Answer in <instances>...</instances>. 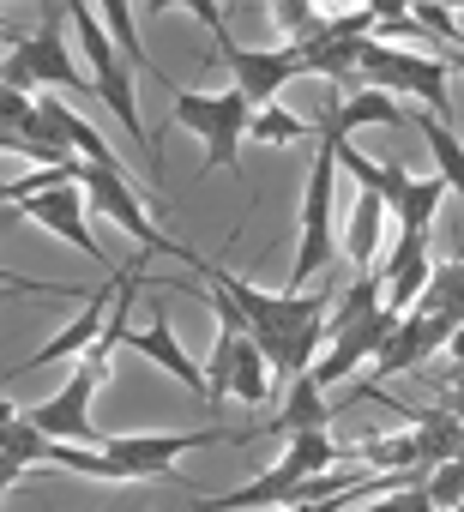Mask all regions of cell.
<instances>
[{
    "label": "cell",
    "instance_id": "obj_1",
    "mask_svg": "<svg viewBox=\"0 0 464 512\" xmlns=\"http://www.w3.org/2000/svg\"><path fill=\"white\" fill-rule=\"evenodd\" d=\"M254 434H236V428H181V434H121V440H103V446H67L55 440L49 464H67L79 476H97V482H145V476H169L175 482V452H193V446H242Z\"/></svg>",
    "mask_w": 464,
    "mask_h": 512
},
{
    "label": "cell",
    "instance_id": "obj_2",
    "mask_svg": "<svg viewBox=\"0 0 464 512\" xmlns=\"http://www.w3.org/2000/svg\"><path fill=\"white\" fill-rule=\"evenodd\" d=\"M67 19L79 31V49H85V67H91V91L97 103L127 127V139L139 145V157H151V133H145V115H139V91H133V61L121 55V43L109 37L103 13H97V0H67Z\"/></svg>",
    "mask_w": 464,
    "mask_h": 512
},
{
    "label": "cell",
    "instance_id": "obj_3",
    "mask_svg": "<svg viewBox=\"0 0 464 512\" xmlns=\"http://www.w3.org/2000/svg\"><path fill=\"white\" fill-rule=\"evenodd\" d=\"M332 464H338V446H332V434H326V428H302V434H290V446H284V458H278V464H266L254 482L229 488V494H217V500H199L193 512H236V506H296L302 482H308V476H320V470H332Z\"/></svg>",
    "mask_w": 464,
    "mask_h": 512
},
{
    "label": "cell",
    "instance_id": "obj_4",
    "mask_svg": "<svg viewBox=\"0 0 464 512\" xmlns=\"http://www.w3.org/2000/svg\"><path fill=\"white\" fill-rule=\"evenodd\" d=\"M205 284H217V290H229L236 296V308L248 314V332H254V344H266V338H284V332H302V326H320L326 320V302L332 296H302V290H284V296H272V290H254L248 278H236L229 266H217V260H187Z\"/></svg>",
    "mask_w": 464,
    "mask_h": 512
},
{
    "label": "cell",
    "instance_id": "obj_5",
    "mask_svg": "<svg viewBox=\"0 0 464 512\" xmlns=\"http://www.w3.org/2000/svg\"><path fill=\"white\" fill-rule=\"evenodd\" d=\"M175 121L205 145V163L211 169H229L236 175L242 163V139H248V121H254V103L229 85V91H181L175 85Z\"/></svg>",
    "mask_w": 464,
    "mask_h": 512
},
{
    "label": "cell",
    "instance_id": "obj_6",
    "mask_svg": "<svg viewBox=\"0 0 464 512\" xmlns=\"http://www.w3.org/2000/svg\"><path fill=\"white\" fill-rule=\"evenodd\" d=\"M109 362H115V344H109V338H97V344L79 356V368L67 374V386H61L55 398L31 404L25 416H31L49 440H67V446H97V428H91V398L109 386Z\"/></svg>",
    "mask_w": 464,
    "mask_h": 512
},
{
    "label": "cell",
    "instance_id": "obj_7",
    "mask_svg": "<svg viewBox=\"0 0 464 512\" xmlns=\"http://www.w3.org/2000/svg\"><path fill=\"white\" fill-rule=\"evenodd\" d=\"M356 79L380 85V91L422 97L434 115H446V61L440 55H416V49H398L380 37H356Z\"/></svg>",
    "mask_w": 464,
    "mask_h": 512
},
{
    "label": "cell",
    "instance_id": "obj_8",
    "mask_svg": "<svg viewBox=\"0 0 464 512\" xmlns=\"http://www.w3.org/2000/svg\"><path fill=\"white\" fill-rule=\"evenodd\" d=\"M332 211H338V151L320 139L314 169H308V193H302V241H296V266H290V290H302L326 260H332Z\"/></svg>",
    "mask_w": 464,
    "mask_h": 512
},
{
    "label": "cell",
    "instance_id": "obj_9",
    "mask_svg": "<svg viewBox=\"0 0 464 512\" xmlns=\"http://www.w3.org/2000/svg\"><path fill=\"white\" fill-rule=\"evenodd\" d=\"M79 187H85L91 211H103L115 229H127V235L139 241V253H169V260H193V247L169 241V235L145 217V205H139V193H133V181H127V169H121V163H85Z\"/></svg>",
    "mask_w": 464,
    "mask_h": 512
},
{
    "label": "cell",
    "instance_id": "obj_10",
    "mask_svg": "<svg viewBox=\"0 0 464 512\" xmlns=\"http://www.w3.org/2000/svg\"><path fill=\"white\" fill-rule=\"evenodd\" d=\"M0 79H7L13 91H43V85H55V91H91V79L67 61V43H61V13H55V0H49V19H43V31L37 37H19L13 49H7V61H0Z\"/></svg>",
    "mask_w": 464,
    "mask_h": 512
},
{
    "label": "cell",
    "instance_id": "obj_11",
    "mask_svg": "<svg viewBox=\"0 0 464 512\" xmlns=\"http://www.w3.org/2000/svg\"><path fill=\"white\" fill-rule=\"evenodd\" d=\"M217 55H223V67H229V73H236V91H242L254 109L278 103V97H284V85H290V79H302V49H296V43H284V49L217 43Z\"/></svg>",
    "mask_w": 464,
    "mask_h": 512
},
{
    "label": "cell",
    "instance_id": "obj_12",
    "mask_svg": "<svg viewBox=\"0 0 464 512\" xmlns=\"http://www.w3.org/2000/svg\"><path fill=\"white\" fill-rule=\"evenodd\" d=\"M398 320H404V314H398V308H386V302H380V308H368V314H350V320L338 326L332 350L314 362V380H320V386L350 380V374H356V362H374V356H380V344L392 338V326H398Z\"/></svg>",
    "mask_w": 464,
    "mask_h": 512
},
{
    "label": "cell",
    "instance_id": "obj_13",
    "mask_svg": "<svg viewBox=\"0 0 464 512\" xmlns=\"http://www.w3.org/2000/svg\"><path fill=\"white\" fill-rule=\"evenodd\" d=\"M19 211L37 223V229H49V235H61L67 247H79L85 260H97V266H109L103 260V247H97V235L85 229V211H91V199H85V187H43V193H31V199H19Z\"/></svg>",
    "mask_w": 464,
    "mask_h": 512
},
{
    "label": "cell",
    "instance_id": "obj_14",
    "mask_svg": "<svg viewBox=\"0 0 464 512\" xmlns=\"http://www.w3.org/2000/svg\"><path fill=\"white\" fill-rule=\"evenodd\" d=\"M398 97L380 91V85H356L350 97H326V109L314 115V139H350L356 127H398Z\"/></svg>",
    "mask_w": 464,
    "mask_h": 512
},
{
    "label": "cell",
    "instance_id": "obj_15",
    "mask_svg": "<svg viewBox=\"0 0 464 512\" xmlns=\"http://www.w3.org/2000/svg\"><path fill=\"white\" fill-rule=\"evenodd\" d=\"M452 344V326L446 320H434V314H422V308H410L398 326H392V338L380 344V356H374V380H392V374H404V368H422L434 350H446Z\"/></svg>",
    "mask_w": 464,
    "mask_h": 512
},
{
    "label": "cell",
    "instance_id": "obj_16",
    "mask_svg": "<svg viewBox=\"0 0 464 512\" xmlns=\"http://www.w3.org/2000/svg\"><path fill=\"white\" fill-rule=\"evenodd\" d=\"M374 272H380V284H386V308L410 314V308L422 302L428 278H434V260H428V235H398V247L386 253V260H380Z\"/></svg>",
    "mask_w": 464,
    "mask_h": 512
},
{
    "label": "cell",
    "instance_id": "obj_17",
    "mask_svg": "<svg viewBox=\"0 0 464 512\" xmlns=\"http://www.w3.org/2000/svg\"><path fill=\"white\" fill-rule=\"evenodd\" d=\"M115 296H121V284L109 278V284H103V290H97V296H91V302L79 308V320H73V326H61V332H55V338H49V344H43L37 356H25V368H43V362H79V356H85V350H91V344L103 338V326H109V308H115Z\"/></svg>",
    "mask_w": 464,
    "mask_h": 512
},
{
    "label": "cell",
    "instance_id": "obj_18",
    "mask_svg": "<svg viewBox=\"0 0 464 512\" xmlns=\"http://www.w3.org/2000/svg\"><path fill=\"white\" fill-rule=\"evenodd\" d=\"M121 344H127V350H139V356H151L163 374H175L187 392H199V398H205V368H199V362L181 350V338H175V326H169L163 314H157V326H145V332L121 326Z\"/></svg>",
    "mask_w": 464,
    "mask_h": 512
},
{
    "label": "cell",
    "instance_id": "obj_19",
    "mask_svg": "<svg viewBox=\"0 0 464 512\" xmlns=\"http://www.w3.org/2000/svg\"><path fill=\"white\" fill-rule=\"evenodd\" d=\"M332 410H338V404H326V386H320L314 368H308L302 380H290V404L266 422V434H284V440H290V434H302V428H326Z\"/></svg>",
    "mask_w": 464,
    "mask_h": 512
},
{
    "label": "cell",
    "instance_id": "obj_20",
    "mask_svg": "<svg viewBox=\"0 0 464 512\" xmlns=\"http://www.w3.org/2000/svg\"><path fill=\"white\" fill-rule=\"evenodd\" d=\"M380 223H386V199L374 187H362L356 193V211H350V229H344V247H350L356 272H374L380 266Z\"/></svg>",
    "mask_w": 464,
    "mask_h": 512
},
{
    "label": "cell",
    "instance_id": "obj_21",
    "mask_svg": "<svg viewBox=\"0 0 464 512\" xmlns=\"http://www.w3.org/2000/svg\"><path fill=\"white\" fill-rule=\"evenodd\" d=\"M416 127H422V139H428V151H434V163H440L434 175H440V181L464 199V139H458V133H452L434 109H428V115H416Z\"/></svg>",
    "mask_w": 464,
    "mask_h": 512
},
{
    "label": "cell",
    "instance_id": "obj_22",
    "mask_svg": "<svg viewBox=\"0 0 464 512\" xmlns=\"http://www.w3.org/2000/svg\"><path fill=\"white\" fill-rule=\"evenodd\" d=\"M356 458H362L368 470H428L416 428H410V434H374V440H362Z\"/></svg>",
    "mask_w": 464,
    "mask_h": 512
},
{
    "label": "cell",
    "instance_id": "obj_23",
    "mask_svg": "<svg viewBox=\"0 0 464 512\" xmlns=\"http://www.w3.org/2000/svg\"><path fill=\"white\" fill-rule=\"evenodd\" d=\"M272 392V362L260 356V344L248 338L242 356H236V374H229V398H242V404H266Z\"/></svg>",
    "mask_w": 464,
    "mask_h": 512
},
{
    "label": "cell",
    "instance_id": "obj_24",
    "mask_svg": "<svg viewBox=\"0 0 464 512\" xmlns=\"http://www.w3.org/2000/svg\"><path fill=\"white\" fill-rule=\"evenodd\" d=\"M308 133H314V121L290 115L284 103H266V109H254V121H248V139H260V145H296V139H308Z\"/></svg>",
    "mask_w": 464,
    "mask_h": 512
},
{
    "label": "cell",
    "instance_id": "obj_25",
    "mask_svg": "<svg viewBox=\"0 0 464 512\" xmlns=\"http://www.w3.org/2000/svg\"><path fill=\"white\" fill-rule=\"evenodd\" d=\"M272 25H278L290 43H314V37H326V13L314 7V0H272Z\"/></svg>",
    "mask_w": 464,
    "mask_h": 512
},
{
    "label": "cell",
    "instance_id": "obj_26",
    "mask_svg": "<svg viewBox=\"0 0 464 512\" xmlns=\"http://www.w3.org/2000/svg\"><path fill=\"white\" fill-rule=\"evenodd\" d=\"M0 127H13V133H25V139L43 145V109H37V97L13 91L7 79H0Z\"/></svg>",
    "mask_w": 464,
    "mask_h": 512
},
{
    "label": "cell",
    "instance_id": "obj_27",
    "mask_svg": "<svg viewBox=\"0 0 464 512\" xmlns=\"http://www.w3.org/2000/svg\"><path fill=\"white\" fill-rule=\"evenodd\" d=\"M97 13H103L109 37L121 43V55H127L133 67H151V61H145V43H139V19H133V7H127V0H97Z\"/></svg>",
    "mask_w": 464,
    "mask_h": 512
},
{
    "label": "cell",
    "instance_id": "obj_28",
    "mask_svg": "<svg viewBox=\"0 0 464 512\" xmlns=\"http://www.w3.org/2000/svg\"><path fill=\"white\" fill-rule=\"evenodd\" d=\"M422 488H428V500H434L440 512H458V506H464V458L434 464V470L422 476Z\"/></svg>",
    "mask_w": 464,
    "mask_h": 512
},
{
    "label": "cell",
    "instance_id": "obj_29",
    "mask_svg": "<svg viewBox=\"0 0 464 512\" xmlns=\"http://www.w3.org/2000/svg\"><path fill=\"white\" fill-rule=\"evenodd\" d=\"M187 7L199 25H211V43H229V19H223V0H145V13H169Z\"/></svg>",
    "mask_w": 464,
    "mask_h": 512
},
{
    "label": "cell",
    "instance_id": "obj_30",
    "mask_svg": "<svg viewBox=\"0 0 464 512\" xmlns=\"http://www.w3.org/2000/svg\"><path fill=\"white\" fill-rule=\"evenodd\" d=\"M362 512H440V506H434L428 488L416 482V488H392L386 500H374V506H362Z\"/></svg>",
    "mask_w": 464,
    "mask_h": 512
},
{
    "label": "cell",
    "instance_id": "obj_31",
    "mask_svg": "<svg viewBox=\"0 0 464 512\" xmlns=\"http://www.w3.org/2000/svg\"><path fill=\"white\" fill-rule=\"evenodd\" d=\"M25 476V458H13V452H0V494H7L13 482Z\"/></svg>",
    "mask_w": 464,
    "mask_h": 512
},
{
    "label": "cell",
    "instance_id": "obj_32",
    "mask_svg": "<svg viewBox=\"0 0 464 512\" xmlns=\"http://www.w3.org/2000/svg\"><path fill=\"white\" fill-rule=\"evenodd\" d=\"M13 422H19V404H7V398H0V434H7Z\"/></svg>",
    "mask_w": 464,
    "mask_h": 512
},
{
    "label": "cell",
    "instance_id": "obj_33",
    "mask_svg": "<svg viewBox=\"0 0 464 512\" xmlns=\"http://www.w3.org/2000/svg\"><path fill=\"white\" fill-rule=\"evenodd\" d=\"M452 362H458V368H464V326H458V332H452Z\"/></svg>",
    "mask_w": 464,
    "mask_h": 512
},
{
    "label": "cell",
    "instance_id": "obj_34",
    "mask_svg": "<svg viewBox=\"0 0 464 512\" xmlns=\"http://www.w3.org/2000/svg\"><path fill=\"white\" fill-rule=\"evenodd\" d=\"M446 67H458V73H464V49H452V61H446Z\"/></svg>",
    "mask_w": 464,
    "mask_h": 512
},
{
    "label": "cell",
    "instance_id": "obj_35",
    "mask_svg": "<svg viewBox=\"0 0 464 512\" xmlns=\"http://www.w3.org/2000/svg\"><path fill=\"white\" fill-rule=\"evenodd\" d=\"M0 284H13V272H7V266H0Z\"/></svg>",
    "mask_w": 464,
    "mask_h": 512
}]
</instances>
